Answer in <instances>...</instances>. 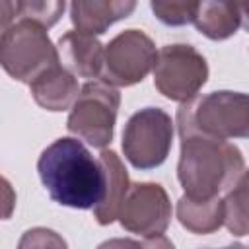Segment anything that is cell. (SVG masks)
I'll list each match as a JSON object with an SVG mask.
<instances>
[{
  "instance_id": "cell-14",
  "label": "cell",
  "mask_w": 249,
  "mask_h": 249,
  "mask_svg": "<svg viewBox=\"0 0 249 249\" xmlns=\"http://www.w3.org/2000/svg\"><path fill=\"white\" fill-rule=\"evenodd\" d=\"M243 21V6L230 2H198L195 27L212 41H224L237 33Z\"/></svg>"
},
{
  "instance_id": "cell-15",
  "label": "cell",
  "mask_w": 249,
  "mask_h": 249,
  "mask_svg": "<svg viewBox=\"0 0 249 249\" xmlns=\"http://www.w3.org/2000/svg\"><path fill=\"white\" fill-rule=\"evenodd\" d=\"M177 220L191 233H214L224 226L222 198L214 196L208 200H195L183 195L177 200Z\"/></svg>"
},
{
  "instance_id": "cell-21",
  "label": "cell",
  "mask_w": 249,
  "mask_h": 249,
  "mask_svg": "<svg viewBox=\"0 0 249 249\" xmlns=\"http://www.w3.org/2000/svg\"><path fill=\"white\" fill-rule=\"evenodd\" d=\"M14 18H16V2L0 0V41H2L4 33L12 27Z\"/></svg>"
},
{
  "instance_id": "cell-24",
  "label": "cell",
  "mask_w": 249,
  "mask_h": 249,
  "mask_svg": "<svg viewBox=\"0 0 249 249\" xmlns=\"http://www.w3.org/2000/svg\"><path fill=\"white\" fill-rule=\"evenodd\" d=\"M200 249H210V247H200ZM222 249H247L243 243H231V245H228V247H222Z\"/></svg>"
},
{
  "instance_id": "cell-1",
  "label": "cell",
  "mask_w": 249,
  "mask_h": 249,
  "mask_svg": "<svg viewBox=\"0 0 249 249\" xmlns=\"http://www.w3.org/2000/svg\"><path fill=\"white\" fill-rule=\"evenodd\" d=\"M37 171L49 196L62 206L88 210L103 198V167L78 138L62 136L49 144L39 156Z\"/></svg>"
},
{
  "instance_id": "cell-7",
  "label": "cell",
  "mask_w": 249,
  "mask_h": 249,
  "mask_svg": "<svg viewBox=\"0 0 249 249\" xmlns=\"http://www.w3.org/2000/svg\"><path fill=\"white\" fill-rule=\"evenodd\" d=\"M206 80V58L193 45L175 43L158 51L154 64V86L163 97L185 103L198 95Z\"/></svg>"
},
{
  "instance_id": "cell-3",
  "label": "cell",
  "mask_w": 249,
  "mask_h": 249,
  "mask_svg": "<svg viewBox=\"0 0 249 249\" xmlns=\"http://www.w3.org/2000/svg\"><path fill=\"white\" fill-rule=\"evenodd\" d=\"M179 138L189 134L230 140L249 134V97L241 91H210L196 95L177 109Z\"/></svg>"
},
{
  "instance_id": "cell-10",
  "label": "cell",
  "mask_w": 249,
  "mask_h": 249,
  "mask_svg": "<svg viewBox=\"0 0 249 249\" xmlns=\"http://www.w3.org/2000/svg\"><path fill=\"white\" fill-rule=\"evenodd\" d=\"M58 64L74 78H97L103 66V45L80 31H66L54 45Z\"/></svg>"
},
{
  "instance_id": "cell-16",
  "label": "cell",
  "mask_w": 249,
  "mask_h": 249,
  "mask_svg": "<svg viewBox=\"0 0 249 249\" xmlns=\"http://www.w3.org/2000/svg\"><path fill=\"white\" fill-rule=\"evenodd\" d=\"M224 204V226L237 237L247 235V175L228 191Z\"/></svg>"
},
{
  "instance_id": "cell-23",
  "label": "cell",
  "mask_w": 249,
  "mask_h": 249,
  "mask_svg": "<svg viewBox=\"0 0 249 249\" xmlns=\"http://www.w3.org/2000/svg\"><path fill=\"white\" fill-rule=\"evenodd\" d=\"M142 249H175V245L171 243V239H167L163 233L160 235H150L140 243Z\"/></svg>"
},
{
  "instance_id": "cell-2",
  "label": "cell",
  "mask_w": 249,
  "mask_h": 249,
  "mask_svg": "<svg viewBox=\"0 0 249 249\" xmlns=\"http://www.w3.org/2000/svg\"><path fill=\"white\" fill-rule=\"evenodd\" d=\"M245 175V160L235 144L198 134L181 136L177 179L185 196L195 200L214 198L222 191L233 189Z\"/></svg>"
},
{
  "instance_id": "cell-17",
  "label": "cell",
  "mask_w": 249,
  "mask_h": 249,
  "mask_svg": "<svg viewBox=\"0 0 249 249\" xmlns=\"http://www.w3.org/2000/svg\"><path fill=\"white\" fill-rule=\"evenodd\" d=\"M66 10V2L60 0H39V2H16V16H19L21 19H31L35 23H39L41 27L49 29L53 27L60 16Z\"/></svg>"
},
{
  "instance_id": "cell-6",
  "label": "cell",
  "mask_w": 249,
  "mask_h": 249,
  "mask_svg": "<svg viewBox=\"0 0 249 249\" xmlns=\"http://www.w3.org/2000/svg\"><path fill=\"white\" fill-rule=\"evenodd\" d=\"M173 144V121L160 107L136 111L123 130L124 158L136 169H154L161 165Z\"/></svg>"
},
{
  "instance_id": "cell-12",
  "label": "cell",
  "mask_w": 249,
  "mask_h": 249,
  "mask_svg": "<svg viewBox=\"0 0 249 249\" xmlns=\"http://www.w3.org/2000/svg\"><path fill=\"white\" fill-rule=\"evenodd\" d=\"M99 163L105 175V191L103 198L93 206V216L101 226H109L119 216L121 204L130 187V179L124 163L113 150H103L99 154Z\"/></svg>"
},
{
  "instance_id": "cell-9",
  "label": "cell",
  "mask_w": 249,
  "mask_h": 249,
  "mask_svg": "<svg viewBox=\"0 0 249 249\" xmlns=\"http://www.w3.org/2000/svg\"><path fill=\"white\" fill-rule=\"evenodd\" d=\"M121 226L144 237L160 235L171 222V200L160 183H130L119 210Z\"/></svg>"
},
{
  "instance_id": "cell-5",
  "label": "cell",
  "mask_w": 249,
  "mask_h": 249,
  "mask_svg": "<svg viewBox=\"0 0 249 249\" xmlns=\"http://www.w3.org/2000/svg\"><path fill=\"white\" fill-rule=\"evenodd\" d=\"M119 105L121 93L117 88L101 80H91L82 86L72 103L66 128L89 146L103 150L113 140Z\"/></svg>"
},
{
  "instance_id": "cell-22",
  "label": "cell",
  "mask_w": 249,
  "mask_h": 249,
  "mask_svg": "<svg viewBox=\"0 0 249 249\" xmlns=\"http://www.w3.org/2000/svg\"><path fill=\"white\" fill-rule=\"evenodd\" d=\"M97 249H142L138 241L130 239V237H113L103 241Z\"/></svg>"
},
{
  "instance_id": "cell-19",
  "label": "cell",
  "mask_w": 249,
  "mask_h": 249,
  "mask_svg": "<svg viewBox=\"0 0 249 249\" xmlns=\"http://www.w3.org/2000/svg\"><path fill=\"white\" fill-rule=\"evenodd\" d=\"M18 249H68L64 237L49 228H31L23 231Z\"/></svg>"
},
{
  "instance_id": "cell-4",
  "label": "cell",
  "mask_w": 249,
  "mask_h": 249,
  "mask_svg": "<svg viewBox=\"0 0 249 249\" xmlns=\"http://www.w3.org/2000/svg\"><path fill=\"white\" fill-rule=\"evenodd\" d=\"M56 62V49L47 29L31 19L14 21L0 41V66L18 82L31 84Z\"/></svg>"
},
{
  "instance_id": "cell-11",
  "label": "cell",
  "mask_w": 249,
  "mask_h": 249,
  "mask_svg": "<svg viewBox=\"0 0 249 249\" xmlns=\"http://www.w3.org/2000/svg\"><path fill=\"white\" fill-rule=\"evenodd\" d=\"M136 8L132 0H76L70 4V19L84 35H101L115 21L128 18Z\"/></svg>"
},
{
  "instance_id": "cell-20",
  "label": "cell",
  "mask_w": 249,
  "mask_h": 249,
  "mask_svg": "<svg viewBox=\"0 0 249 249\" xmlns=\"http://www.w3.org/2000/svg\"><path fill=\"white\" fill-rule=\"evenodd\" d=\"M16 210V191L12 183L0 175V220H10Z\"/></svg>"
},
{
  "instance_id": "cell-13",
  "label": "cell",
  "mask_w": 249,
  "mask_h": 249,
  "mask_svg": "<svg viewBox=\"0 0 249 249\" xmlns=\"http://www.w3.org/2000/svg\"><path fill=\"white\" fill-rule=\"evenodd\" d=\"M29 91L39 107L47 111H64L72 107L80 88L78 80L56 62L29 84Z\"/></svg>"
},
{
  "instance_id": "cell-8",
  "label": "cell",
  "mask_w": 249,
  "mask_h": 249,
  "mask_svg": "<svg viewBox=\"0 0 249 249\" xmlns=\"http://www.w3.org/2000/svg\"><path fill=\"white\" fill-rule=\"evenodd\" d=\"M156 56V45L144 31H121L103 47L101 82L113 88L134 86L154 70Z\"/></svg>"
},
{
  "instance_id": "cell-18",
  "label": "cell",
  "mask_w": 249,
  "mask_h": 249,
  "mask_svg": "<svg viewBox=\"0 0 249 249\" xmlns=\"http://www.w3.org/2000/svg\"><path fill=\"white\" fill-rule=\"evenodd\" d=\"M156 18L165 25H187L195 19L198 2H150Z\"/></svg>"
}]
</instances>
